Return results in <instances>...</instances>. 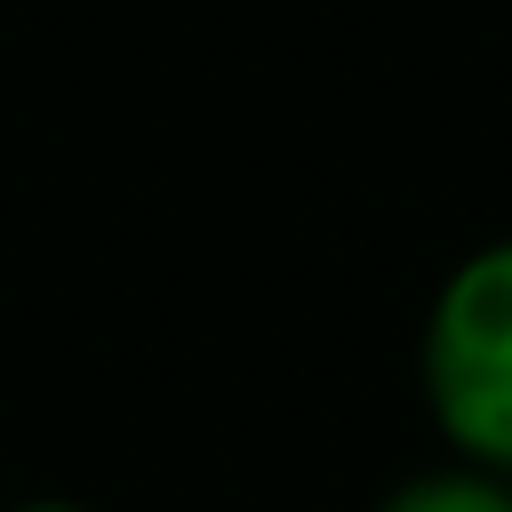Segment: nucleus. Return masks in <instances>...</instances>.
<instances>
[{"label":"nucleus","instance_id":"obj_1","mask_svg":"<svg viewBox=\"0 0 512 512\" xmlns=\"http://www.w3.org/2000/svg\"><path fill=\"white\" fill-rule=\"evenodd\" d=\"M424 392L456 448L512 472V240L480 248L432 304Z\"/></svg>","mask_w":512,"mask_h":512},{"label":"nucleus","instance_id":"obj_2","mask_svg":"<svg viewBox=\"0 0 512 512\" xmlns=\"http://www.w3.org/2000/svg\"><path fill=\"white\" fill-rule=\"evenodd\" d=\"M376 512H512V496L496 480H480V472H432V480H408Z\"/></svg>","mask_w":512,"mask_h":512},{"label":"nucleus","instance_id":"obj_3","mask_svg":"<svg viewBox=\"0 0 512 512\" xmlns=\"http://www.w3.org/2000/svg\"><path fill=\"white\" fill-rule=\"evenodd\" d=\"M24 512H72V504H24Z\"/></svg>","mask_w":512,"mask_h":512}]
</instances>
